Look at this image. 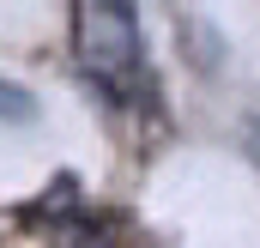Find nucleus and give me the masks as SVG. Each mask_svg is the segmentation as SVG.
I'll return each mask as SVG.
<instances>
[{
    "label": "nucleus",
    "instance_id": "1",
    "mask_svg": "<svg viewBox=\"0 0 260 248\" xmlns=\"http://www.w3.org/2000/svg\"><path fill=\"white\" fill-rule=\"evenodd\" d=\"M73 37H79V67L97 85H121L139 67V12L121 0H85L73 12Z\"/></svg>",
    "mask_w": 260,
    "mask_h": 248
},
{
    "label": "nucleus",
    "instance_id": "2",
    "mask_svg": "<svg viewBox=\"0 0 260 248\" xmlns=\"http://www.w3.org/2000/svg\"><path fill=\"white\" fill-rule=\"evenodd\" d=\"M30 115H37V97L18 85H0V127H24Z\"/></svg>",
    "mask_w": 260,
    "mask_h": 248
},
{
    "label": "nucleus",
    "instance_id": "3",
    "mask_svg": "<svg viewBox=\"0 0 260 248\" xmlns=\"http://www.w3.org/2000/svg\"><path fill=\"white\" fill-rule=\"evenodd\" d=\"M242 139H248V151H254V158H260V109H254V115H248V127H242Z\"/></svg>",
    "mask_w": 260,
    "mask_h": 248
}]
</instances>
